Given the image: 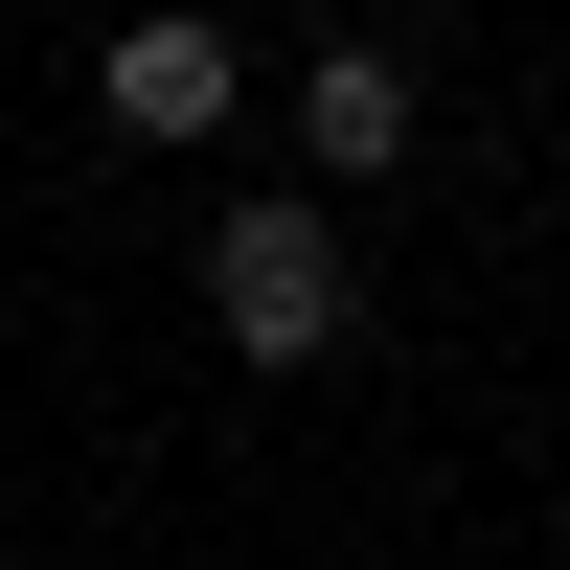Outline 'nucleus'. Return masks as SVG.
<instances>
[{"label": "nucleus", "mask_w": 570, "mask_h": 570, "mask_svg": "<svg viewBox=\"0 0 570 570\" xmlns=\"http://www.w3.org/2000/svg\"><path fill=\"white\" fill-rule=\"evenodd\" d=\"M206 320H228V365H343V228H320V183H252L206 228Z\"/></svg>", "instance_id": "1"}, {"label": "nucleus", "mask_w": 570, "mask_h": 570, "mask_svg": "<svg viewBox=\"0 0 570 570\" xmlns=\"http://www.w3.org/2000/svg\"><path fill=\"white\" fill-rule=\"evenodd\" d=\"M91 91H115V137H228V91H252V46L160 0V23H115V69H91Z\"/></svg>", "instance_id": "2"}, {"label": "nucleus", "mask_w": 570, "mask_h": 570, "mask_svg": "<svg viewBox=\"0 0 570 570\" xmlns=\"http://www.w3.org/2000/svg\"><path fill=\"white\" fill-rule=\"evenodd\" d=\"M297 160L320 183H389L411 160V46H320V69H297Z\"/></svg>", "instance_id": "3"}]
</instances>
